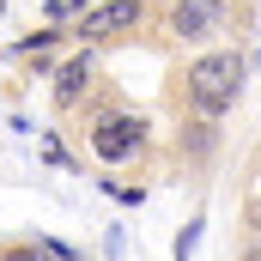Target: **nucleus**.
Returning a JSON list of instances; mask_svg holds the SVG:
<instances>
[{"label": "nucleus", "mask_w": 261, "mask_h": 261, "mask_svg": "<svg viewBox=\"0 0 261 261\" xmlns=\"http://www.w3.org/2000/svg\"><path fill=\"white\" fill-rule=\"evenodd\" d=\"M243 231H249V237H261V182H255V195L243 200Z\"/></svg>", "instance_id": "obj_10"}, {"label": "nucleus", "mask_w": 261, "mask_h": 261, "mask_svg": "<svg viewBox=\"0 0 261 261\" xmlns=\"http://www.w3.org/2000/svg\"><path fill=\"white\" fill-rule=\"evenodd\" d=\"M43 152H49V158H55L61 170H79V158L67 152V146H61V140H55V134H43Z\"/></svg>", "instance_id": "obj_11"}, {"label": "nucleus", "mask_w": 261, "mask_h": 261, "mask_svg": "<svg viewBox=\"0 0 261 261\" xmlns=\"http://www.w3.org/2000/svg\"><path fill=\"white\" fill-rule=\"evenodd\" d=\"M255 73H261V43L249 49V79H255Z\"/></svg>", "instance_id": "obj_13"}, {"label": "nucleus", "mask_w": 261, "mask_h": 261, "mask_svg": "<svg viewBox=\"0 0 261 261\" xmlns=\"http://www.w3.org/2000/svg\"><path fill=\"white\" fill-rule=\"evenodd\" d=\"M0 261H49V255H43L37 237H6V243H0Z\"/></svg>", "instance_id": "obj_7"}, {"label": "nucleus", "mask_w": 261, "mask_h": 261, "mask_svg": "<svg viewBox=\"0 0 261 261\" xmlns=\"http://www.w3.org/2000/svg\"><path fill=\"white\" fill-rule=\"evenodd\" d=\"M237 261H261V237H243V249H237Z\"/></svg>", "instance_id": "obj_12"}, {"label": "nucleus", "mask_w": 261, "mask_h": 261, "mask_svg": "<svg viewBox=\"0 0 261 261\" xmlns=\"http://www.w3.org/2000/svg\"><path fill=\"white\" fill-rule=\"evenodd\" d=\"M255 37V0H158L152 18V49H225Z\"/></svg>", "instance_id": "obj_1"}, {"label": "nucleus", "mask_w": 261, "mask_h": 261, "mask_svg": "<svg viewBox=\"0 0 261 261\" xmlns=\"http://www.w3.org/2000/svg\"><path fill=\"white\" fill-rule=\"evenodd\" d=\"M170 116H176V128H170L176 158H182L189 170H206V164L219 158V146H225V128L206 122V116H189V110H170Z\"/></svg>", "instance_id": "obj_6"}, {"label": "nucleus", "mask_w": 261, "mask_h": 261, "mask_svg": "<svg viewBox=\"0 0 261 261\" xmlns=\"http://www.w3.org/2000/svg\"><path fill=\"white\" fill-rule=\"evenodd\" d=\"M79 261H91V255H79Z\"/></svg>", "instance_id": "obj_14"}, {"label": "nucleus", "mask_w": 261, "mask_h": 261, "mask_svg": "<svg viewBox=\"0 0 261 261\" xmlns=\"http://www.w3.org/2000/svg\"><path fill=\"white\" fill-rule=\"evenodd\" d=\"M97 182H103V195H116L122 206H140V200H146V189H140V182H116V176H97Z\"/></svg>", "instance_id": "obj_9"}, {"label": "nucleus", "mask_w": 261, "mask_h": 261, "mask_svg": "<svg viewBox=\"0 0 261 261\" xmlns=\"http://www.w3.org/2000/svg\"><path fill=\"white\" fill-rule=\"evenodd\" d=\"M200 231H206V219H189V225H182V231H176V249H170V261H195V243H200Z\"/></svg>", "instance_id": "obj_8"}, {"label": "nucleus", "mask_w": 261, "mask_h": 261, "mask_svg": "<svg viewBox=\"0 0 261 261\" xmlns=\"http://www.w3.org/2000/svg\"><path fill=\"white\" fill-rule=\"evenodd\" d=\"M249 91V49L225 43V49H200L182 67H170V110H189V116H206V122H225Z\"/></svg>", "instance_id": "obj_2"}, {"label": "nucleus", "mask_w": 261, "mask_h": 261, "mask_svg": "<svg viewBox=\"0 0 261 261\" xmlns=\"http://www.w3.org/2000/svg\"><path fill=\"white\" fill-rule=\"evenodd\" d=\"M152 18L158 0H91L79 24H67L73 49H128V43H152Z\"/></svg>", "instance_id": "obj_4"}, {"label": "nucleus", "mask_w": 261, "mask_h": 261, "mask_svg": "<svg viewBox=\"0 0 261 261\" xmlns=\"http://www.w3.org/2000/svg\"><path fill=\"white\" fill-rule=\"evenodd\" d=\"M73 122H79L73 134L85 140V152H91L103 170H140V164L152 158V122L134 110L110 79L91 91V103H85Z\"/></svg>", "instance_id": "obj_3"}, {"label": "nucleus", "mask_w": 261, "mask_h": 261, "mask_svg": "<svg viewBox=\"0 0 261 261\" xmlns=\"http://www.w3.org/2000/svg\"><path fill=\"white\" fill-rule=\"evenodd\" d=\"M97 85H103V55H97V49H67L61 61H55V73H49V110H55L61 122H73V116L91 103Z\"/></svg>", "instance_id": "obj_5"}]
</instances>
